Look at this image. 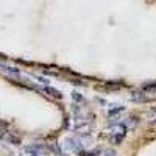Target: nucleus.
I'll return each instance as SVG.
<instances>
[{"label":"nucleus","mask_w":156,"mask_h":156,"mask_svg":"<svg viewBox=\"0 0 156 156\" xmlns=\"http://www.w3.org/2000/svg\"><path fill=\"white\" fill-rule=\"evenodd\" d=\"M37 80L42 81V83H45V84H48V80H45V78H42V76H37Z\"/></svg>","instance_id":"nucleus-12"},{"label":"nucleus","mask_w":156,"mask_h":156,"mask_svg":"<svg viewBox=\"0 0 156 156\" xmlns=\"http://www.w3.org/2000/svg\"><path fill=\"white\" fill-rule=\"evenodd\" d=\"M126 133V126L122 125V123H117V125H112L109 128V134L114 136V134H125Z\"/></svg>","instance_id":"nucleus-4"},{"label":"nucleus","mask_w":156,"mask_h":156,"mask_svg":"<svg viewBox=\"0 0 156 156\" xmlns=\"http://www.w3.org/2000/svg\"><path fill=\"white\" fill-rule=\"evenodd\" d=\"M122 111H123V106H115V108H112V109H109V111H108V115H109V117H112V115L119 114V112H122Z\"/></svg>","instance_id":"nucleus-8"},{"label":"nucleus","mask_w":156,"mask_h":156,"mask_svg":"<svg viewBox=\"0 0 156 156\" xmlns=\"http://www.w3.org/2000/svg\"><path fill=\"white\" fill-rule=\"evenodd\" d=\"M105 156H115V151L111 148V150H105Z\"/></svg>","instance_id":"nucleus-10"},{"label":"nucleus","mask_w":156,"mask_h":156,"mask_svg":"<svg viewBox=\"0 0 156 156\" xmlns=\"http://www.w3.org/2000/svg\"><path fill=\"white\" fill-rule=\"evenodd\" d=\"M66 142H67V148L69 150H73V151H78V150H80L81 148V144H80V140H78V139H73V137H67L66 139Z\"/></svg>","instance_id":"nucleus-3"},{"label":"nucleus","mask_w":156,"mask_h":156,"mask_svg":"<svg viewBox=\"0 0 156 156\" xmlns=\"http://www.w3.org/2000/svg\"><path fill=\"white\" fill-rule=\"evenodd\" d=\"M3 139L8 142V144H11V145H22V140H20V137L19 136H16V134H12V133H6V134H3Z\"/></svg>","instance_id":"nucleus-1"},{"label":"nucleus","mask_w":156,"mask_h":156,"mask_svg":"<svg viewBox=\"0 0 156 156\" xmlns=\"http://www.w3.org/2000/svg\"><path fill=\"white\" fill-rule=\"evenodd\" d=\"M81 156H95L94 153H81Z\"/></svg>","instance_id":"nucleus-13"},{"label":"nucleus","mask_w":156,"mask_h":156,"mask_svg":"<svg viewBox=\"0 0 156 156\" xmlns=\"http://www.w3.org/2000/svg\"><path fill=\"white\" fill-rule=\"evenodd\" d=\"M123 137H125V134H114V136H111L114 144H120V142L123 140Z\"/></svg>","instance_id":"nucleus-9"},{"label":"nucleus","mask_w":156,"mask_h":156,"mask_svg":"<svg viewBox=\"0 0 156 156\" xmlns=\"http://www.w3.org/2000/svg\"><path fill=\"white\" fill-rule=\"evenodd\" d=\"M0 67H2L5 72H9V73H12V75L19 76V70H17L16 67H9V66H5V64H0Z\"/></svg>","instance_id":"nucleus-7"},{"label":"nucleus","mask_w":156,"mask_h":156,"mask_svg":"<svg viewBox=\"0 0 156 156\" xmlns=\"http://www.w3.org/2000/svg\"><path fill=\"white\" fill-rule=\"evenodd\" d=\"M131 100H134V101H147L148 97H147V94H144V92H134V94L131 95Z\"/></svg>","instance_id":"nucleus-6"},{"label":"nucleus","mask_w":156,"mask_h":156,"mask_svg":"<svg viewBox=\"0 0 156 156\" xmlns=\"http://www.w3.org/2000/svg\"><path fill=\"white\" fill-rule=\"evenodd\" d=\"M72 95H73V98H75V100H78V101H80V100H83V98H81V95L78 94V92H72Z\"/></svg>","instance_id":"nucleus-11"},{"label":"nucleus","mask_w":156,"mask_h":156,"mask_svg":"<svg viewBox=\"0 0 156 156\" xmlns=\"http://www.w3.org/2000/svg\"><path fill=\"white\" fill-rule=\"evenodd\" d=\"M34 156H39V154H34Z\"/></svg>","instance_id":"nucleus-14"},{"label":"nucleus","mask_w":156,"mask_h":156,"mask_svg":"<svg viewBox=\"0 0 156 156\" xmlns=\"http://www.w3.org/2000/svg\"><path fill=\"white\" fill-rule=\"evenodd\" d=\"M73 128L76 129V131H86L89 134V129H90V125L84 120H80V119H76L75 123H73Z\"/></svg>","instance_id":"nucleus-2"},{"label":"nucleus","mask_w":156,"mask_h":156,"mask_svg":"<svg viewBox=\"0 0 156 156\" xmlns=\"http://www.w3.org/2000/svg\"><path fill=\"white\" fill-rule=\"evenodd\" d=\"M44 92H47L50 97H53V98H62V94H61V90L55 89V87H51V86H45L44 87Z\"/></svg>","instance_id":"nucleus-5"}]
</instances>
